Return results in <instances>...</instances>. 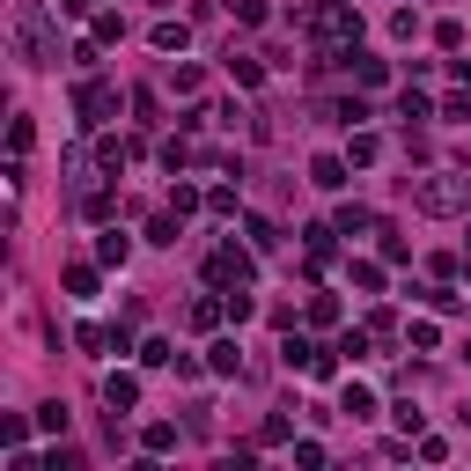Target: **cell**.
<instances>
[{
	"label": "cell",
	"instance_id": "6da1fadb",
	"mask_svg": "<svg viewBox=\"0 0 471 471\" xmlns=\"http://www.w3.org/2000/svg\"><path fill=\"white\" fill-rule=\"evenodd\" d=\"M310 30L324 37V52H353V44H361V8H353V0H317Z\"/></svg>",
	"mask_w": 471,
	"mask_h": 471
},
{
	"label": "cell",
	"instance_id": "7a4b0ae2",
	"mask_svg": "<svg viewBox=\"0 0 471 471\" xmlns=\"http://www.w3.org/2000/svg\"><path fill=\"white\" fill-rule=\"evenodd\" d=\"M15 52H23V67H59V37L37 0H23V15H15Z\"/></svg>",
	"mask_w": 471,
	"mask_h": 471
},
{
	"label": "cell",
	"instance_id": "3957f363",
	"mask_svg": "<svg viewBox=\"0 0 471 471\" xmlns=\"http://www.w3.org/2000/svg\"><path fill=\"white\" fill-rule=\"evenodd\" d=\"M412 207H420V214H464L471 192L457 185V177H420V185H412Z\"/></svg>",
	"mask_w": 471,
	"mask_h": 471
},
{
	"label": "cell",
	"instance_id": "277c9868",
	"mask_svg": "<svg viewBox=\"0 0 471 471\" xmlns=\"http://www.w3.org/2000/svg\"><path fill=\"white\" fill-rule=\"evenodd\" d=\"M74 118H82V126H111V118H118V89L89 74V82L74 89Z\"/></svg>",
	"mask_w": 471,
	"mask_h": 471
},
{
	"label": "cell",
	"instance_id": "5b68a950",
	"mask_svg": "<svg viewBox=\"0 0 471 471\" xmlns=\"http://www.w3.org/2000/svg\"><path fill=\"white\" fill-rule=\"evenodd\" d=\"M251 258H258V251H236V244H221V251L207 258V280H214V287H251V273H258Z\"/></svg>",
	"mask_w": 471,
	"mask_h": 471
},
{
	"label": "cell",
	"instance_id": "8992f818",
	"mask_svg": "<svg viewBox=\"0 0 471 471\" xmlns=\"http://www.w3.org/2000/svg\"><path fill=\"white\" fill-rule=\"evenodd\" d=\"M103 405H111V420H118V412H133V405H140V376L111 369V376H103Z\"/></svg>",
	"mask_w": 471,
	"mask_h": 471
},
{
	"label": "cell",
	"instance_id": "52a82bcc",
	"mask_svg": "<svg viewBox=\"0 0 471 471\" xmlns=\"http://www.w3.org/2000/svg\"><path fill=\"white\" fill-rule=\"evenodd\" d=\"M346 67H353V82H361V89H383V82H390V67H383L376 52H353Z\"/></svg>",
	"mask_w": 471,
	"mask_h": 471
},
{
	"label": "cell",
	"instance_id": "ba28073f",
	"mask_svg": "<svg viewBox=\"0 0 471 471\" xmlns=\"http://www.w3.org/2000/svg\"><path fill=\"white\" fill-rule=\"evenodd\" d=\"M126 258H133V236L103 228V236H96V265H126Z\"/></svg>",
	"mask_w": 471,
	"mask_h": 471
},
{
	"label": "cell",
	"instance_id": "9c48e42d",
	"mask_svg": "<svg viewBox=\"0 0 471 471\" xmlns=\"http://www.w3.org/2000/svg\"><path fill=\"white\" fill-rule=\"evenodd\" d=\"M207 369H214V376H236V369H244V346H236V339H214V346H207Z\"/></svg>",
	"mask_w": 471,
	"mask_h": 471
},
{
	"label": "cell",
	"instance_id": "30bf717a",
	"mask_svg": "<svg viewBox=\"0 0 471 471\" xmlns=\"http://www.w3.org/2000/svg\"><path fill=\"white\" fill-rule=\"evenodd\" d=\"M339 412H346V420H369V412H376V390H369V383H346Z\"/></svg>",
	"mask_w": 471,
	"mask_h": 471
},
{
	"label": "cell",
	"instance_id": "8fae6325",
	"mask_svg": "<svg viewBox=\"0 0 471 471\" xmlns=\"http://www.w3.org/2000/svg\"><path fill=\"white\" fill-rule=\"evenodd\" d=\"M244 236H251V251H258V258H265V251H280V228H273L265 214H251V221H244Z\"/></svg>",
	"mask_w": 471,
	"mask_h": 471
},
{
	"label": "cell",
	"instance_id": "7c38bea8",
	"mask_svg": "<svg viewBox=\"0 0 471 471\" xmlns=\"http://www.w3.org/2000/svg\"><path fill=\"white\" fill-rule=\"evenodd\" d=\"M59 287H67L74 303H89V294H96V265H67V273H59Z\"/></svg>",
	"mask_w": 471,
	"mask_h": 471
},
{
	"label": "cell",
	"instance_id": "4fadbf2b",
	"mask_svg": "<svg viewBox=\"0 0 471 471\" xmlns=\"http://www.w3.org/2000/svg\"><path fill=\"white\" fill-rule=\"evenodd\" d=\"M140 442H148V457H169V449H177V428H169V420H148Z\"/></svg>",
	"mask_w": 471,
	"mask_h": 471
},
{
	"label": "cell",
	"instance_id": "5bb4252c",
	"mask_svg": "<svg viewBox=\"0 0 471 471\" xmlns=\"http://www.w3.org/2000/svg\"><path fill=\"white\" fill-rule=\"evenodd\" d=\"M310 185L339 192V185H346V162H339V155H317V169H310Z\"/></svg>",
	"mask_w": 471,
	"mask_h": 471
},
{
	"label": "cell",
	"instance_id": "9a60e30c",
	"mask_svg": "<svg viewBox=\"0 0 471 471\" xmlns=\"http://www.w3.org/2000/svg\"><path fill=\"white\" fill-rule=\"evenodd\" d=\"M185 37H192L185 23H155V30H148V44H155V52H185Z\"/></svg>",
	"mask_w": 471,
	"mask_h": 471
},
{
	"label": "cell",
	"instance_id": "2e32d148",
	"mask_svg": "<svg viewBox=\"0 0 471 471\" xmlns=\"http://www.w3.org/2000/svg\"><path fill=\"white\" fill-rule=\"evenodd\" d=\"M221 303H228V324H251V317H258V303H251L244 287H221Z\"/></svg>",
	"mask_w": 471,
	"mask_h": 471
},
{
	"label": "cell",
	"instance_id": "e0dca14e",
	"mask_svg": "<svg viewBox=\"0 0 471 471\" xmlns=\"http://www.w3.org/2000/svg\"><path fill=\"white\" fill-rule=\"evenodd\" d=\"M280 353H287V369H310V361H317V339H303V332H294Z\"/></svg>",
	"mask_w": 471,
	"mask_h": 471
},
{
	"label": "cell",
	"instance_id": "ac0fdd59",
	"mask_svg": "<svg viewBox=\"0 0 471 471\" xmlns=\"http://www.w3.org/2000/svg\"><path fill=\"white\" fill-rule=\"evenodd\" d=\"M228 317V303H207V294H199V303H192V332H214Z\"/></svg>",
	"mask_w": 471,
	"mask_h": 471
},
{
	"label": "cell",
	"instance_id": "d6986e66",
	"mask_svg": "<svg viewBox=\"0 0 471 471\" xmlns=\"http://www.w3.org/2000/svg\"><path fill=\"white\" fill-rule=\"evenodd\" d=\"M228 74H236V89H258V82H265L258 59H236V52H228Z\"/></svg>",
	"mask_w": 471,
	"mask_h": 471
},
{
	"label": "cell",
	"instance_id": "ffe728a7",
	"mask_svg": "<svg viewBox=\"0 0 471 471\" xmlns=\"http://www.w3.org/2000/svg\"><path fill=\"white\" fill-rule=\"evenodd\" d=\"M398 118H412V126H420V118H435V103H428L420 89H405V96H398Z\"/></svg>",
	"mask_w": 471,
	"mask_h": 471
},
{
	"label": "cell",
	"instance_id": "44dd1931",
	"mask_svg": "<svg viewBox=\"0 0 471 471\" xmlns=\"http://www.w3.org/2000/svg\"><path fill=\"white\" fill-rule=\"evenodd\" d=\"M376 155H383L376 133H353V140H346V162H376Z\"/></svg>",
	"mask_w": 471,
	"mask_h": 471
},
{
	"label": "cell",
	"instance_id": "7402d4cb",
	"mask_svg": "<svg viewBox=\"0 0 471 471\" xmlns=\"http://www.w3.org/2000/svg\"><path fill=\"white\" fill-rule=\"evenodd\" d=\"M332 228H339V236H361V228H369V207H339Z\"/></svg>",
	"mask_w": 471,
	"mask_h": 471
},
{
	"label": "cell",
	"instance_id": "603a6c76",
	"mask_svg": "<svg viewBox=\"0 0 471 471\" xmlns=\"http://www.w3.org/2000/svg\"><path fill=\"white\" fill-rule=\"evenodd\" d=\"M37 428H44V435H67V405H59V398L37 405Z\"/></svg>",
	"mask_w": 471,
	"mask_h": 471
},
{
	"label": "cell",
	"instance_id": "cb8c5ba5",
	"mask_svg": "<svg viewBox=\"0 0 471 471\" xmlns=\"http://www.w3.org/2000/svg\"><path fill=\"white\" fill-rule=\"evenodd\" d=\"M332 118H339V126H361L369 103H361V96H339V103H332Z\"/></svg>",
	"mask_w": 471,
	"mask_h": 471
},
{
	"label": "cell",
	"instance_id": "d4e9b609",
	"mask_svg": "<svg viewBox=\"0 0 471 471\" xmlns=\"http://www.w3.org/2000/svg\"><path fill=\"white\" fill-rule=\"evenodd\" d=\"M177 221H185V214H155L148 221V244H177Z\"/></svg>",
	"mask_w": 471,
	"mask_h": 471
},
{
	"label": "cell",
	"instance_id": "484cf974",
	"mask_svg": "<svg viewBox=\"0 0 471 471\" xmlns=\"http://www.w3.org/2000/svg\"><path fill=\"white\" fill-rule=\"evenodd\" d=\"M140 361H148V369H177V353H169V339H148V346H140Z\"/></svg>",
	"mask_w": 471,
	"mask_h": 471
},
{
	"label": "cell",
	"instance_id": "4316f807",
	"mask_svg": "<svg viewBox=\"0 0 471 471\" xmlns=\"http://www.w3.org/2000/svg\"><path fill=\"white\" fill-rule=\"evenodd\" d=\"M169 214H199V185H169Z\"/></svg>",
	"mask_w": 471,
	"mask_h": 471
},
{
	"label": "cell",
	"instance_id": "83f0119b",
	"mask_svg": "<svg viewBox=\"0 0 471 471\" xmlns=\"http://www.w3.org/2000/svg\"><path fill=\"white\" fill-rule=\"evenodd\" d=\"M390 37H398V44H412V37H420V15L398 8V15H390Z\"/></svg>",
	"mask_w": 471,
	"mask_h": 471
},
{
	"label": "cell",
	"instance_id": "f1b7e54d",
	"mask_svg": "<svg viewBox=\"0 0 471 471\" xmlns=\"http://www.w3.org/2000/svg\"><path fill=\"white\" fill-rule=\"evenodd\" d=\"M82 214H89V221H111V214H118V199H111V192H89V199H82Z\"/></svg>",
	"mask_w": 471,
	"mask_h": 471
},
{
	"label": "cell",
	"instance_id": "f546056e",
	"mask_svg": "<svg viewBox=\"0 0 471 471\" xmlns=\"http://www.w3.org/2000/svg\"><path fill=\"white\" fill-rule=\"evenodd\" d=\"M30 140H37V126H30V118H15V126H8V148H15V155H30Z\"/></svg>",
	"mask_w": 471,
	"mask_h": 471
},
{
	"label": "cell",
	"instance_id": "4dcf8cb0",
	"mask_svg": "<svg viewBox=\"0 0 471 471\" xmlns=\"http://www.w3.org/2000/svg\"><path fill=\"white\" fill-rule=\"evenodd\" d=\"M236 8V23H265V0H228Z\"/></svg>",
	"mask_w": 471,
	"mask_h": 471
}]
</instances>
